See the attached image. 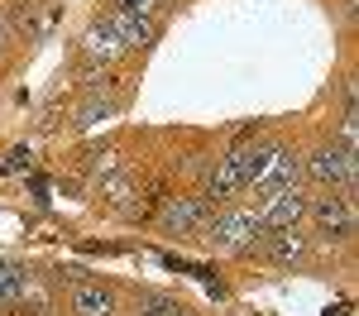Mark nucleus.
Segmentation results:
<instances>
[{"label":"nucleus","instance_id":"obj_1","mask_svg":"<svg viewBox=\"0 0 359 316\" xmlns=\"http://www.w3.org/2000/svg\"><path fill=\"white\" fill-rule=\"evenodd\" d=\"M259 235H264V221L254 216V206L230 201V206H216V211H211V221H206V230H201L196 240H206V245L221 249V254H249Z\"/></svg>","mask_w":359,"mask_h":316},{"label":"nucleus","instance_id":"obj_2","mask_svg":"<svg viewBox=\"0 0 359 316\" xmlns=\"http://www.w3.org/2000/svg\"><path fill=\"white\" fill-rule=\"evenodd\" d=\"M302 226H311V235L326 240V245H350L359 230V206L345 192H316V197H306Z\"/></svg>","mask_w":359,"mask_h":316},{"label":"nucleus","instance_id":"obj_3","mask_svg":"<svg viewBox=\"0 0 359 316\" xmlns=\"http://www.w3.org/2000/svg\"><path fill=\"white\" fill-rule=\"evenodd\" d=\"M211 211L216 206L201 192H168V197H158L154 226L163 230V235H172V240H196L206 230V221H211Z\"/></svg>","mask_w":359,"mask_h":316},{"label":"nucleus","instance_id":"obj_4","mask_svg":"<svg viewBox=\"0 0 359 316\" xmlns=\"http://www.w3.org/2000/svg\"><path fill=\"white\" fill-rule=\"evenodd\" d=\"M273 187H302V149H292L287 139H273V144H269L259 177L245 187V201L264 197V192H273Z\"/></svg>","mask_w":359,"mask_h":316},{"label":"nucleus","instance_id":"obj_5","mask_svg":"<svg viewBox=\"0 0 359 316\" xmlns=\"http://www.w3.org/2000/svg\"><path fill=\"white\" fill-rule=\"evenodd\" d=\"M245 206H254V216L264 221V230L302 226L306 221V187H273V192L245 201Z\"/></svg>","mask_w":359,"mask_h":316},{"label":"nucleus","instance_id":"obj_6","mask_svg":"<svg viewBox=\"0 0 359 316\" xmlns=\"http://www.w3.org/2000/svg\"><path fill=\"white\" fill-rule=\"evenodd\" d=\"M249 254L269 259V263H283V268H297L311 259V235L306 226H287V230H264L259 240H254V249Z\"/></svg>","mask_w":359,"mask_h":316},{"label":"nucleus","instance_id":"obj_7","mask_svg":"<svg viewBox=\"0 0 359 316\" xmlns=\"http://www.w3.org/2000/svg\"><path fill=\"white\" fill-rule=\"evenodd\" d=\"M125 53H130V48H125V43L115 39V29L106 25L101 15H96V20L86 25V34L77 39V57H82V67H86V72H101V67L111 72V67H115V62H120Z\"/></svg>","mask_w":359,"mask_h":316},{"label":"nucleus","instance_id":"obj_8","mask_svg":"<svg viewBox=\"0 0 359 316\" xmlns=\"http://www.w3.org/2000/svg\"><path fill=\"white\" fill-rule=\"evenodd\" d=\"M67 316H120V292L101 278L67 283Z\"/></svg>","mask_w":359,"mask_h":316},{"label":"nucleus","instance_id":"obj_9","mask_svg":"<svg viewBox=\"0 0 359 316\" xmlns=\"http://www.w3.org/2000/svg\"><path fill=\"white\" fill-rule=\"evenodd\" d=\"M130 316H192V307L177 292H163V287H135L130 292Z\"/></svg>","mask_w":359,"mask_h":316},{"label":"nucleus","instance_id":"obj_10","mask_svg":"<svg viewBox=\"0 0 359 316\" xmlns=\"http://www.w3.org/2000/svg\"><path fill=\"white\" fill-rule=\"evenodd\" d=\"M101 20H106V25L115 29V39H120V43L130 48V53L149 48V43L158 39V25H154V20H135V15H120V10H106Z\"/></svg>","mask_w":359,"mask_h":316},{"label":"nucleus","instance_id":"obj_11","mask_svg":"<svg viewBox=\"0 0 359 316\" xmlns=\"http://www.w3.org/2000/svg\"><path fill=\"white\" fill-rule=\"evenodd\" d=\"M15 312H20V316H62V312H57L53 287L43 283V278H29V283H25V292L15 297Z\"/></svg>","mask_w":359,"mask_h":316},{"label":"nucleus","instance_id":"obj_12","mask_svg":"<svg viewBox=\"0 0 359 316\" xmlns=\"http://www.w3.org/2000/svg\"><path fill=\"white\" fill-rule=\"evenodd\" d=\"M115 111H120V96H101V91H86L82 106L72 111V130H91V125L111 120Z\"/></svg>","mask_w":359,"mask_h":316},{"label":"nucleus","instance_id":"obj_13","mask_svg":"<svg viewBox=\"0 0 359 316\" xmlns=\"http://www.w3.org/2000/svg\"><path fill=\"white\" fill-rule=\"evenodd\" d=\"M29 278H34V273H29V263H20V259H5V254H0V297H5L10 307H15V297L25 292Z\"/></svg>","mask_w":359,"mask_h":316},{"label":"nucleus","instance_id":"obj_14","mask_svg":"<svg viewBox=\"0 0 359 316\" xmlns=\"http://www.w3.org/2000/svg\"><path fill=\"white\" fill-rule=\"evenodd\" d=\"M172 0H111V10H120V15H135V20H158Z\"/></svg>","mask_w":359,"mask_h":316},{"label":"nucleus","instance_id":"obj_15","mask_svg":"<svg viewBox=\"0 0 359 316\" xmlns=\"http://www.w3.org/2000/svg\"><path fill=\"white\" fill-rule=\"evenodd\" d=\"M5 172H15V168H29V149H10V158L0 163Z\"/></svg>","mask_w":359,"mask_h":316},{"label":"nucleus","instance_id":"obj_16","mask_svg":"<svg viewBox=\"0 0 359 316\" xmlns=\"http://www.w3.org/2000/svg\"><path fill=\"white\" fill-rule=\"evenodd\" d=\"M0 302H5V297H0Z\"/></svg>","mask_w":359,"mask_h":316},{"label":"nucleus","instance_id":"obj_17","mask_svg":"<svg viewBox=\"0 0 359 316\" xmlns=\"http://www.w3.org/2000/svg\"><path fill=\"white\" fill-rule=\"evenodd\" d=\"M192 316H196V312H192Z\"/></svg>","mask_w":359,"mask_h":316}]
</instances>
